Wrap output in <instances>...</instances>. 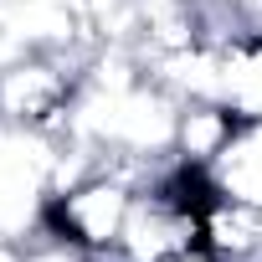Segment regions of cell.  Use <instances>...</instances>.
Here are the masks:
<instances>
[{
    "label": "cell",
    "instance_id": "7a4b0ae2",
    "mask_svg": "<svg viewBox=\"0 0 262 262\" xmlns=\"http://www.w3.org/2000/svg\"><path fill=\"white\" fill-rule=\"evenodd\" d=\"M77 88L82 62H72L67 52H26L16 67L0 72V118L41 128V134H67Z\"/></svg>",
    "mask_w": 262,
    "mask_h": 262
},
{
    "label": "cell",
    "instance_id": "6da1fadb",
    "mask_svg": "<svg viewBox=\"0 0 262 262\" xmlns=\"http://www.w3.org/2000/svg\"><path fill=\"white\" fill-rule=\"evenodd\" d=\"M134 185L108 175L98 165V175L77 180L72 190L52 195L47 201V221L41 231L88 252V257H118V242H123V226H128V211H134Z\"/></svg>",
    "mask_w": 262,
    "mask_h": 262
},
{
    "label": "cell",
    "instance_id": "ba28073f",
    "mask_svg": "<svg viewBox=\"0 0 262 262\" xmlns=\"http://www.w3.org/2000/svg\"><path fill=\"white\" fill-rule=\"evenodd\" d=\"M26 52H31V47H26V41L11 31V26H0V72H6V67H16Z\"/></svg>",
    "mask_w": 262,
    "mask_h": 262
},
{
    "label": "cell",
    "instance_id": "30bf717a",
    "mask_svg": "<svg viewBox=\"0 0 262 262\" xmlns=\"http://www.w3.org/2000/svg\"><path fill=\"white\" fill-rule=\"evenodd\" d=\"M67 6H72V0H67Z\"/></svg>",
    "mask_w": 262,
    "mask_h": 262
},
{
    "label": "cell",
    "instance_id": "8992f818",
    "mask_svg": "<svg viewBox=\"0 0 262 262\" xmlns=\"http://www.w3.org/2000/svg\"><path fill=\"white\" fill-rule=\"evenodd\" d=\"M52 190L31 175H6L0 170V242H31L47 221Z\"/></svg>",
    "mask_w": 262,
    "mask_h": 262
},
{
    "label": "cell",
    "instance_id": "3957f363",
    "mask_svg": "<svg viewBox=\"0 0 262 262\" xmlns=\"http://www.w3.org/2000/svg\"><path fill=\"white\" fill-rule=\"evenodd\" d=\"M201 247V211L180 206L165 185H144L128 211L118 257L123 262H170Z\"/></svg>",
    "mask_w": 262,
    "mask_h": 262
},
{
    "label": "cell",
    "instance_id": "277c9868",
    "mask_svg": "<svg viewBox=\"0 0 262 262\" xmlns=\"http://www.w3.org/2000/svg\"><path fill=\"white\" fill-rule=\"evenodd\" d=\"M206 175L226 201H242V206L262 211V118H242V128L206 165Z\"/></svg>",
    "mask_w": 262,
    "mask_h": 262
},
{
    "label": "cell",
    "instance_id": "9c48e42d",
    "mask_svg": "<svg viewBox=\"0 0 262 262\" xmlns=\"http://www.w3.org/2000/svg\"><path fill=\"white\" fill-rule=\"evenodd\" d=\"M170 6H195V0H139V11H170Z\"/></svg>",
    "mask_w": 262,
    "mask_h": 262
},
{
    "label": "cell",
    "instance_id": "5b68a950",
    "mask_svg": "<svg viewBox=\"0 0 262 262\" xmlns=\"http://www.w3.org/2000/svg\"><path fill=\"white\" fill-rule=\"evenodd\" d=\"M242 128L236 108L221 103V98H206V103H180V123H175V155L185 165H211L231 134Z\"/></svg>",
    "mask_w": 262,
    "mask_h": 262
},
{
    "label": "cell",
    "instance_id": "52a82bcc",
    "mask_svg": "<svg viewBox=\"0 0 262 262\" xmlns=\"http://www.w3.org/2000/svg\"><path fill=\"white\" fill-rule=\"evenodd\" d=\"M21 262H103V257H88V252H77V247H67V242H57V236H47V231H36L31 242H26V257Z\"/></svg>",
    "mask_w": 262,
    "mask_h": 262
}]
</instances>
